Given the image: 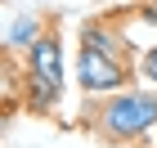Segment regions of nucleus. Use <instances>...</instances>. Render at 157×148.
<instances>
[{
  "instance_id": "nucleus-1",
  "label": "nucleus",
  "mask_w": 157,
  "mask_h": 148,
  "mask_svg": "<svg viewBox=\"0 0 157 148\" xmlns=\"http://www.w3.org/2000/svg\"><path fill=\"white\" fill-rule=\"evenodd\" d=\"M99 121H103V130L112 139H135V135H144L148 126H157V94H148V90L117 94V99L103 103Z\"/></svg>"
},
{
  "instance_id": "nucleus-2",
  "label": "nucleus",
  "mask_w": 157,
  "mask_h": 148,
  "mask_svg": "<svg viewBox=\"0 0 157 148\" xmlns=\"http://www.w3.org/2000/svg\"><path fill=\"white\" fill-rule=\"evenodd\" d=\"M76 76H81V90H90V94H108V90L126 85L130 63H126V54L81 45V54H76Z\"/></svg>"
},
{
  "instance_id": "nucleus-3",
  "label": "nucleus",
  "mask_w": 157,
  "mask_h": 148,
  "mask_svg": "<svg viewBox=\"0 0 157 148\" xmlns=\"http://www.w3.org/2000/svg\"><path fill=\"white\" fill-rule=\"evenodd\" d=\"M27 59H32V76H36V81L63 90V45H59L54 32H49V36H36V45L27 49Z\"/></svg>"
},
{
  "instance_id": "nucleus-4",
  "label": "nucleus",
  "mask_w": 157,
  "mask_h": 148,
  "mask_svg": "<svg viewBox=\"0 0 157 148\" xmlns=\"http://www.w3.org/2000/svg\"><path fill=\"white\" fill-rule=\"evenodd\" d=\"M36 18H32V13H27V18H18V23H13L9 27V45H27V49H32V45H36Z\"/></svg>"
},
{
  "instance_id": "nucleus-5",
  "label": "nucleus",
  "mask_w": 157,
  "mask_h": 148,
  "mask_svg": "<svg viewBox=\"0 0 157 148\" xmlns=\"http://www.w3.org/2000/svg\"><path fill=\"white\" fill-rule=\"evenodd\" d=\"M27 103H32L36 112H45V108H54V103H59V90H54V85H45V81H36V76H32V94H27Z\"/></svg>"
},
{
  "instance_id": "nucleus-6",
  "label": "nucleus",
  "mask_w": 157,
  "mask_h": 148,
  "mask_svg": "<svg viewBox=\"0 0 157 148\" xmlns=\"http://www.w3.org/2000/svg\"><path fill=\"white\" fill-rule=\"evenodd\" d=\"M139 67H144V76L157 85V45H148L144 54H139Z\"/></svg>"
}]
</instances>
